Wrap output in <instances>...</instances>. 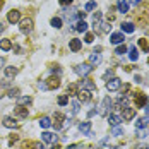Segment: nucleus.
Returning <instances> with one entry per match:
<instances>
[{
    "mask_svg": "<svg viewBox=\"0 0 149 149\" xmlns=\"http://www.w3.org/2000/svg\"><path fill=\"white\" fill-rule=\"evenodd\" d=\"M74 70H75L79 75L86 77L88 74H91V70H93V65H89V63H79V65H75V67H74Z\"/></svg>",
    "mask_w": 149,
    "mask_h": 149,
    "instance_id": "1",
    "label": "nucleus"
},
{
    "mask_svg": "<svg viewBox=\"0 0 149 149\" xmlns=\"http://www.w3.org/2000/svg\"><path fill=\"white\" fill-rule=\"evenodd\" d=\"M21 31L24 33V34H29L31 31H33V19L31 17H24L22 21H21Z\"/></svg>",
    "mask_w": 149,
    "mask_h": 149,
    "instance_id": "2",
    "label": "nucleus"
},
{
    "mask_svg": "<svg viewBox=\"0 0 149 149\" xmlns=\"http://www.w3.org/2000/svg\"><path fill=\"white\" fill-rule=\"evenodd\" d=\"M134 103L137 108H142V106H146L148 104V96L144 94V93H135V96H134Z\"/></svg>",
    "mask_w": 149,
    "mask_h": 149,
    "instance_id": "3",
    "label": "nucleus"
},
{
    "mask_svg": "<svg viewBox=\"0 0 149 149\" xmlns=\"http://www.w3.org/2000/svg\"><path fill=\"white\" fill-rule=\"evenodd\" d=\"M63 122H65V115H63V113H60V111H57V113L53 115V122H52V125L58 130V129L63 127Z\"/></svg>",
    "mask_w": 149,
    "mask_h": 149,
    "instance_id": "4",
    "label": "nucleus"
},
{
    "mask_svg": "<svg viewBox=\"0 0 149 149\" xmlns=\"http://www.w3.org/2000/svg\"><path fill=\"white\" fill-rule=\"evenodd\" d=\"M46 89H57L60 88V77L58 75H52V77H48L46 79Z\"/></svg>",
    "mask_w": 149,
    "mask_h": 149,
    "instance_id": "5",
    "label": "nucleus"
},
{
    "mask_svg": "<svg viewBox=\"0 0 149 149\" xmlns=\"http://www.w3.org/2000/svg\"><path fill=\"white\" fill-rule=\"evenodd\" d=\"M120 86H122V81H120L118 77H111L106 82V89L108 91H117V89H120Z\"/></svg>",
    "mask_w": 149,
    "mask_h": 149,
    "instance_id": "6",
    "label": "nucleus"
},
{
    "mask_svg": "<svg viewBox=\"0 0 149 149\" xmlns=\"http://www.w3.org/2000/svg\"><path fill=\"white\" fill-rule=\"evenodd\" d=\"M7 21H9L10 24L19 22V21H21V12H19V10H15V9H12V10L7 14Z\"/></svg>",
    "mask_w": 149,
    "mask_h": 149,
    "instance_id": "7",
    "label": "nucleus"
},
{
    "mask_svg": "<svg viewBox=\"0 0 149 149\" xmlns=\"http://www.w3.org/2000/svg\"><path fill=\"white\" fill-rule=\"evenodd\" d=\"M79 86L86 91H96V84H94L91 79H82V81L79 82Z\"/></svg>",
    "mask_w": 149,
    "mask_h": 149,
    "instance_id": "8",
    "label": "nucleus"
},
{
    "mask_svg": "<svg viewBox=\"0 0 149 149\" xmlns=\"http://www.w3.org/2000/svg\"><path fill=\"white\" fill-rule=\"evenodd\" d=\"M122 115H123V120H132L135 117V108L123 106V108H122Z\"/></svg>",
    "mask_w": 149,
    "mask_h": 149,
    "instance_id": "9",
    "label": "nucleus"
},
{
    "mask_svg": "<svg viewBox=\"0 0 149 149\" xmlns=\"http://www.w3.org/2000/svg\"><path fill=\"white\" fill-rule=\"evenodd\" d=\"M110 106H111V100H110V98H104L103 103H101V110H100V115L106 117V115H108V111H110Z\"/></svg>",
    "mask_w": 149,
    "mask_h": 149,
    "instance_id": "10",
    "label": "nucleus"
},
{
    "mask_svg": "<svg viewBox=\"0 0 149 149\" xmlns=\"http://www.w3.org/2000/svg\"><path fill=\"white\" fill-rule=\"evenodd\" d=\"M77 98H79L81 103H88V101H91V93L86 89H81L77 93Z\"/></svg>",
    "mask_w": 149,
    "mask_h": 149,
    "instance_id": "11",
    "label": "nucleus"
},
{
    "mask_svg": "<svg viewBox=\"0 0 149 149\" xmlns=\"http://www.w3.org/2000/svg\"><path fill=\"white\" fill-rule=\"evenodd\" d=\"M123 33H113L111 36H110V41L113 43V45H120V43H123Z\"/></svg>",
    "mask_w": 149,
    "mask_h": 149,
    "instance_id": "12",
    "label": "nucleus"
},
{
    "mask_svg": "<svg viewBox=\"0 0 149 149\" xmlns=\"http://www.w3.org/2000/svg\"><path fill=\"white\" fill-rule=\"evenodd\" d=\"M117 9L122 14H127L129 12V0H118L117 2Z\"/></svg>",
    "mask_w": 149,
    "mask_h": 149,
    "instance_id": "13",
    "label": "nucleus"
},
{
    "mask_svg": "<svg viewBox=\"0 0 149 149\" xmlns=\"http://www.w3.org/2000/svg\"><path fill=\"white\" fill-rule=\"evenodd\" d=\"M108 122H110V125H111V127H118L123 120L120 118L118 115H113V113H110V115H108Z\"/></svg>",
    "mask_w": 149,
    "mask_h": 149,
    "instance_id": "14",
    "label": "nucleus"
},
{
    "mask_svg": "<svg viewBox=\"0 0 149 149\" xmlns=\"http://www.w3.org/2000/svg\"><path fill=\"white\" fill-rule=\"evenodd\" d=\"M3 125H5V127H9V129H17V127H19L17 120L12 118V117H5V118H3Z\"/></svg>",
    "mask_w": 149,
    "mask_h": 149,
    "instance_id": "15",
    "label": "nucleus"
},
{
    "mask_svg": "<svg viewBox=\"0 0 149 149\" xmlns=\"http://www.w3.org/2000/svg\"><path fill=\"white\" fill-rule=\"evenodd\" d=\"M14 113L17 115V117H21V118H26L28 117V108H24V106H15L14 108Z\"/></svg>",
    "mask_w": 149,
    "mask_h": 149,
    "instance_id": "16",
    "label": "nucleus"
},
{
    "mask_svg": "<svg viewBox=\"0 0 149 149\" xmlns=\"http://www.w3.org/2000/svg\"><path fill=\"white\" fill-rule=\"evenodd\" d=\"M81 40H77V38H74V40H70V43H69V48L72 50V52H79L81 50Z\"/></svg>",
    "mask_w": 149,
    "mask_h": 149,
    "instance_id": "17",
    "label": "nucleus"
},
{
    "mask_svg": "<svg viewBox=\"0 0 149 149\" xmlns=\"http://www.w3.org/2000/svg\"><path fill=\"white\" fill-rule=\"evenodd\" d=\"M100 62H101V55L93 52V53L89 55V65H98Z\"/></svg>",
    "mask_w": 149,
    "mask_h": 149,
    "instance_id": "18",
    "label": "nucleus"
},
{
    "mask_svg": "<svg viewBox=\"0 0 149 149\" xmlns=\"http://www.w3.org/2000/svg\"><path fill=\"white\" fill-rule=\"evenodd\" d=\"M79 130L82 132V134H89L91 132V122H82V123H79Z\"/></svg>",
    "mask_w": 149,
    "mask_h": 149,
    "instance_id": "19",
    "label": "nucleus"
},
{
    "mask_svg": "<svg viewBox=\"0 0 149 149\" xmlns=\"http://www.w3.org/2000/svg\"><path fill=\"white\" fill-rule=\"evenodd\" d=\"M79 93V84H69L67 86V96H75Z\"/></svg>",
    "mask_w": 149,
    "mask_h": 149,
    "instance_id": "20",
    "label": "nucleus"
},
{
    "mask_svg": "<svg viewBox=\"0 0 149 149\" xmlns=\"http://www.w3.org/2000/svg\"><path fill=\"white\" fill-rule=\"evenodd\" d=\"M41 139H43V142H55L57 141L55 134H52V132H43L41 134Z\"/></svg>",
    "mask_w": 149,
    "mask_h": 149,
    "instance_id": "21",
    "label": "nucleus"
},
{
    "mask_svg": "<svg viewBox=\"0 0 149 149\" xmlns=\"http://www.w3.org/2000/svg\"><path fill=\"white\" fill-rule=\"evenodd\" d=\"M5 77H9V79H12L17 75V67H5Z\"/></svg>",
    "mask_w": 149,
    "mask_h": 149,
    "instance_id": "22",
    "label": "nucleus"
},
{
    "mask_svg": "<svg viewBox=\"0 0 149 149\" xmlns=\"http://www.w3.org/2000/svg\"><path fill=\"white\" fill-rule=\"evenodd\" d=\"M0 50H3V52L12 50V41H10V40H2V41H0Z\"/></svg>",
    "mask_w": 149,
    "mask_h": 149,
    "instance_id": "23",
    "label": "nucleus"
},
{
    "mask_svg": "<svg viewBox=\"0 0 149 149\" xmlns=\"http://www.w3.org/2000/svg\"><path fill=\"white\" fill-rule=\"evenodd\" d=\"M134 24L132 22H122V31H125V33H134Z\"/></svg>",
    "mask_w": 149,
    "mask_h": 149,
    "instance_id": "24",
    "label": "nucleus"
},
{
    "mask_svg": "<svg viewBox=\"0 0 149 149\" xmlns=\"http://www.w3.org/2000/svg\"><path fill=\"white\" fill-rule=\"evenodd\" d=\"M129 57H130V60H137L139 58V53H137V48H135V46H130V48H129Z\"/></svg>",
    "mask_w": 149,
    "mask_h": 149,
    "instance_id": "25",
    "label": "nucleus"
},
{
    "mask_svg": "<svg viewBox=\"0 0 149 149\" xmlns=\"http://www.w3.org/2000/svg\"><path fill=\"white\" fill-rule=\"evenodd\" d=\"M139 46H141L142 52H149V43H148L146 38H141V40H139Z\"/></svg>",
    "mask_w": 149,
    "mask_h": 149,
    "instance_id": "26",
    "label": "nucleus"
},
{
    "mask_svg": "<svg viewBox=\"0 0 149 149\" xmlns=\"http://www.w3.org/2000/svg\"><path fill=\"white\" fill-rule=\"evenodd\" d=\"M40 125H41L43 129H48V127H52V120L48 118V117H41V120H40Z\"/></svg>",
    "mask_w": 149,
    "mask_h": 149,
    "instance_id": "27",
    "label": "nucleus"
},
{
    "mask_svg": "<svg viewBox=\"0 0 149 149\" xmlns=\"http://www.w3.org/2000/svg\"><path fill=\"white\" fill-rule=\"evenodd\" d=\"M148 122H149L148 118H139L137 122H135V129H139V130H141V129H144V127L148 125Z\"/></svg>",
    "mask_w": 149,
    "mask_h": 149,
    "instance_id": "28",
    "label": "nucleus"
},
{
    "mask_svg": "<svg viewBox=\"0 0 149 149\" xmlns=\"http://www.w3.org/2000/svg\"><path fill=\"white\" fill-rule=\"evenodd\" d=\"M75 31H81V33H84V31L88 29V24L84 22V21H79L77 24H75V28H74Z\"/></svg>",
    "mask_w": 149,
    "mask_h": 149,
    "instance_id": "29",
    "label": "nucleus"
},
{
    "mask_svg": "<svg viewBox=\"0 0 149 149\" xmlns=\"http://www.w3.org/2000/svg\"><path fill=\"white\" fill-rule=\"evenodd\" d=\"M52 26H53L55 29H60V28H62V19H60V17H53V19H52Z\"/></svg>",
    "mask_w": 149,
    "mask_h": 149,
    "instance_id": "30",
    "label": "nucleus"
},
{
    "mask_svg": "<svg viewBox=\"0 0 149 149\" xmlns=\"http://www.w3.org/2000/svg\"><path fill=\"white\" fill-rule=\"evenodd\" d=\"M33 101L31 96H24V98H19V106H24V104H29Z\"/></svg>",
    "mask_w": 149,
    "mask_h": 149,
    "instance_id": "31",
    "label": "nucleus"
},
{
    "mask_svg": "<svg viewBox=\"0 0 149 149\" xmlns=\"http://www.w3.org/2000/svg\"><path fill=\"white\" fill-rule=\"evenodd\" d=\"M100 21H101V12H96V14L93 15V22H94V28H98V26H100Z\"/></svg>",
    "mask_w": 149,
    "mask_h": 149,
    "instance_id": "32",
    "label": "nucleus"
},
{
    "mask_svg": "<svg viewBox=\"0 0 149 149\" xmlns=\"http://www.w3.org/2000/svg\"><path fill=\"white\" fill-rule=\"evenodd\" d=\"M115 53H117V55H123V53H127V46H125V45H120V46H117Z\"/></svg>",
    "mask_w": 149,
    "mask_h": 149,
    "instance_id": "33",
    "label": "nucleus"
},
{
    "mask_svg": "<svg viewBox=\"0 0 149 149\" xmlns=\"http://www.w3.org/2000/svg\"><path fill=\"white\" fill-rule=\"evenodd\" d=\"M67 103H69V96H67V94H62V96L58 98V104L63 106V104H67Z\"/></svg>",
    "mask_w": 149,
    "mask_h": 149,
    "instance_id": "34",
    "label": "nucleus"
},
{
    "mask_svg": "<svg viewBox=\"0 0 149 149\" xmlns=\"http://www.w3.org/2000/svg\"><path fill=\"white\" fill-rule=\"evenodd\" d=\"M9 98H19V89L14 88V89H9V94H7Z\"/></svg>",
    "mask_w": 149,
    "mask_h": 149,
    "instance_id": "35",
    "label": "nucleus"
},
{
    "mask_svg": "<svg viewBox=\"0 0 149 149\" xmlns=\"http://www.w3.org/2000/svg\"><path fill=\"white\" fill-rule=\"evenodd\" d=\"M122 134H123V130H122L120 127H113V129H111V135H117V137H118V135H122Z\"/></svg>",
    "mask_w": 149,
    "mask_h": 149,
    "instance_id": "36",
    "label": "nucleus"
},
{
    "mask_svg": "<svg viewBox=\"0 0 149 149\" xmlns=\"http://www.w3.org/2000/svg\"><path fill=\"white\" fill-rule=\"evenodd\" d=\"M31 148L33 149H45V144L43 142H31Z\"/></svg>",
    "mask_w": 149,
    "mask_h": 149,
    "instance_id": "37",
    "label": "nucleus"
},
{
    "mask_svg": "<svg viewBox=\"0 0 149 149\" xmlns=\"http://www.w3.org/2000/svg\"><path fill=\"white\" fill-rule=\"evenodd\" d=\"M93 40H94V34H93V33H88V34L84 36V41H86V43H93Z\"/></svg>",
    "mask_w": 149,
    "mask_h": 149,
    "instance_id": "38",
    "label": "nucleus"
},
{
    "mask_svg": "<svg viewBox=\"0 0 149 149\" xmlns=\"http://www.w3.org/2000/svg\"><path fill=\"white\" fill-rule=\"evenodd\" d=\"M94 7H96V2H88L86 3V10H93Z\"/></svg>",
    "mask_w": 149,
    "mask_h": 149,
    "instance_id": "39",
    "label": "nucleus"
},
{
    "mask_svg": "<svg viewBox=\"0 0 149 149\" xmlns=\"http://www.w3.org/2000/svg\"><path fill=\"white\" fill-rule=\"evenodd\" d=\"M100 26H103V28H101V31H104V33H106V31H110V29H111V26H110V22H104V24H100Z\"/></svg>",
    "mask_w": 149,
    "mask_h": 149,
    "instance_id": "40",
    "label": "nucleus"
},
{
    "mask_svg": "<svg viewBox=\"0 0 149 149\" xmlns=\"http://www.w3.org/2000/svg\"><path fill=\"white\" fill-rule=\"evenodd\" d=\"M15 141H19V135H17V134H12V135H10V139H9V142H10V144H14Z\"/></svg>",
    "mask_w": 149,
    "mask_h": 149,
    "instance_id": "41",
    "label": "nucleus"
},
{
    "mask_svg": "<svg viewBox=\"0 0 149 149\" xmlns=\"http://www.w3.org/2000/svg\"><path fill=\"white\" fill-rule=\"evenodd\" d=\"M72 111H74V113L79 111V101H74V103H72Z\"/></svg>",
    "mask_w": 149,
    "mask_h": 149,
    "instance_id": "42",
    "label": "nucleus"
},
{
    "mask_svg": "<svg viewBox=\"0 0 149 149\" xmlns=\"http://www.w3.org/2000/svg\"><path fill=\"white\" fill-rule=\"evenodd\" d=\"M67 149H82V146L81 144H72V146H69Z\"/></svg>",
    "mask_w": 149,
    "mask_h": 149,
    "instance_id": "43",
    "label": "nucleus"
},
{
    "mask_svg": "<svg viewBox=\"0 0 149 149\" xmlns=\"http://www.w3.org/2000/svg\"><path fill=\"white\" fill-rule=\"evenodd\" d=\"M58 2L62 3V5H69V3H72L74 0H58Z\"/></svg>",
    "mask_w": 149,
    "mask_h": 149,
    "instance_id": "44",
    "label": "nucleus"
},
{
    "mask_svg": "<svg viewBox=\"0 0 149 149\" xmlns=\"http://www.w3.org/2000/svg\"><path fill=\"white\" fill-rule=\"evenodd\" d=\"M111 75H113V70H111V69H110V70H108V72H106V74H104V79H108V77H111Z\"/></svg>",
    "mask_w": 149,
    "mask_h": 149,
    "instance_id": "45",
    "label": "nucleus"
},
{
    "mask_svg": "<svg viewBox=\"0 0 149 149\" xmlns=\"http://www.w3.org/2000/svg\"><path fill=\"white\" fill-rule=\"evenodd\" d=\"M52 70H53V72H60V67L58 65H52Z\"/></svg>",
    "mask_w": 149,
    "mask_h": 149,
    "instance_id": "46",
    "label": "nucleus"
},
{
    "mask_svg": "<svg viewBox=\"0 0 149 149\" xmlns=\"http://www.w3.org/2000/svg\"><path fill=\"white\" fill-rule=\"evenodd\" d=\"M129 2H130L132 5H139V3H141V0H129Z\"/></svg>",
    "mask_w": 149,
    "mask_h": 149,
    "instance_id": "47",
    "label": "nucleus"
},
{
    "mask_svg": "<svg viewBox=\"0 0 149 149\" xmlns=\"http://www.w3.org/2000/svg\"><path fill=\"white\" fill-rule=\"evenodd\" d=\"M100 149H113V148H111V146H101Z\"/></svg>",
    "mask_w": 149,
    "mask_h": 149,
    "instance_id": "48",
    "label": "nucleus"
},
{
    "mask_svg": "<svg viewBox=\"0 0 149 149\" xmlns=\"http://www.w3.org/2000/svg\"><path fill=\"white\" fill-rule=\"evenodd\" d=\"M135 149H149V146H139V148H135Z\"/></svg>",
    "mask_w": 149,
    "mask_h": 149,
    "instance_id": "49",
    "label": "nucleus"
},
{
    "mask_svg": "<svg viewBox=\"0 0 149 149\" xmlns=\"http://www.w3.org/2000/svg\"><path fill=\"white\" fill-rule=\"evenodd\" d=\"M52 149H62V148H60L58 144H53V148H52Z\"/></svg>",
    "mask_w": 149,
    "mask_h": 149,
    "instance_id": "50",
    "label": "nucleus"
},
{
    "mask_svg": "<svg viewBox=\"0 0 149 149\" xmlns=\"http://www.w3.org/2000/svg\"><path fill=\"white\" fill-rule=\"evenodd\" d=\"M146 113H148V117H149V103H148V106H146Z\"/></svg>",
    "mask_w": 149,
    "mask_h": 149,
    "instance_id": "51",
    "label": "nucleus"
},
{
    "mask_svg": "<svg viewBox=\"0 0 149 149\" xmlns=\"http://www.w3.org/2000/svg\"><path fill=\"white\" fill-rule=\"evenodd\" d=\"M3 2H5V0H0V9L3 7Z\"/></svg>",
    "mask_w": 149,
    "mask_h": 149,
    "instance_id": "52",
    "label": "nucleus"
},
{
    "mask_svg": "<svg viewBox=\"0 0 149 149\" xmlns=\"http://www.w3.org/2000/svg\"><path fill=\"white\" fill-rule=\"evenodd\" d=\"M148 127H149V122H148Z\"/></svg>",
    "mask_w": 149,
    "mask_h": 149,
    "instance_id": "53",
    "label": "nucleus"
},
{
    "mask_svg": "<svg viewBox=\"0 0 149 149\" xmlns=\"http://www.w3.org/2000/svg\"><path fill=\"white\" fill-rule=\"evenodd\" d=\"M148 63H149V60H148Z\"/></svg>",
    "mask_w": 149,
    "mask_h": 149,
    "instance_id": "54",
    "label": "nucleus"
}]
</instances>
